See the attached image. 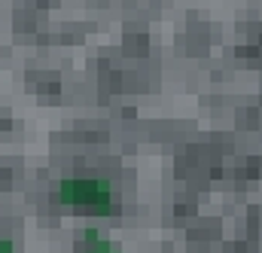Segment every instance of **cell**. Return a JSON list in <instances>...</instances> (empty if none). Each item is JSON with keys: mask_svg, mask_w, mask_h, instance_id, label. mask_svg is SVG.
Returning a JSON list of instances; mask_svg holds the SVG:
<instances>
[{"mask_svg": "<svg viewBox=\"0 0 262 253\" xmlns=\"http://www.w3.org/2000/svg\"><path fill=\"white\" fill-rule=\"evenodd\" d=\"M0 253H18L12 247V241H6V238H0Z\"/></svg>", "mask_w": 262, "mask_h": 253, "instance_id": "3", "label": "cell"}, {"mask_svg": "<svg viewBox=\"0 0 262 253\" xmlns=\"http://www.w3.org/2000/svg\"><path fill=\"white\" fill-rule=\"evenodd\" d=\"M85 253H122L113 241H107L98 229H85Z\"/></svg>", "mask_w": 262, "mask_h": 253, "instance_id": "2", "label": "cell"}, {"mask_svg": "<svg viewBox=\"0 0 262 253\" xmlns=\"http://www.w3.org/2000/svg\"><path fill=\"white\" fill-rule=\"evenodd\" d=\"M58 198L70 207H85L98 214L113 210V186L104 177H64L58 183Z\"/></svg>", "mask_w": 262, "mask_h": 253, "instance_id": "1", "label": "cell"}]
</instances>
